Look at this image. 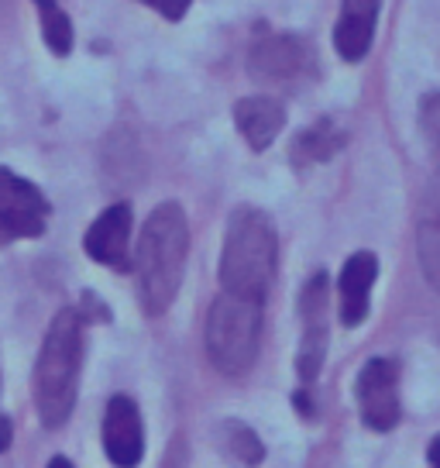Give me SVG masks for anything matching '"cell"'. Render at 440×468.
Returning a JSON list of instances; mask_svg holds the SVG:
<instances>
[{
    "label": "cell",
    "mask_w": 440,
    "mask_h": 468,
    "mask_svg": "<svg viewBox=\"0 0 440 468\" xmlns=\"http://www.w3.org/2000/svg\"><path fill=\"white\" fill-rule=\"evenodd\" d=\"M190 251V224L179 204H162L141 228L134 272H138V296L148 317H159L173 307L183 282V265Z\"/></svg>",
    "instance_id": "cell-1"
},
{
    "label": "cell",
    "mask_w": 440,
    "mask_h": 468,
    "mask_svg": "<svg viewBox=\"0 0 440 468\" xmlns=\"http://www.w3.org/2000/svg\"><path fill=\"white\" fill-rule=\"evenodd\" d=\"M276 262H279V241L276 228L262 210L241 207L227 220L224 251H220V286L231 296L262 300L276 282Z\"/></svg>",
    "instance_id": "cell-2"
},
{
    "label": "cell",
    "mask_w": 440,
    "mask_h": 468,
    "mask_svg": "<svg viewBox=\"0 0 440 468\" xmlns=\"http://www.w3.org/2000/svg\"><path fill=\"white\" fill-rule=\"evenodd\" d=\"M83 368V317L62 310L48 327L42 355L35 362V410L45 427H62L76 407Z\"/></svg>",
    "instance_id": "cell-3"
},
{
    "label": "cell",
    "mask_w": 440,
    "mask_h": 468,
    "mask_svg": "<svg viewBox=\"0 0 440 468\" xmlns=\"http://www.w3.org/2000/svg\"><path fill=\"white\" fill-rule=\"evenodd\" d=\"M206 355L224 376H245L258 358L262 341V300L224 292L206 314Z\"/></svg>",
    "instance_id": "cell-4"
},
{
    "label": "cell",
    "mask_w": 440,
    "mask_h": 468,
    "mask_svg": "<svg viewBox=\"0 0 440 468\" xmlns=\"http://www.w3.org/2000/svg\"><path fill=\"white\" fill-rule=\"evenodd\" d=\"M48 224V200L25 176L0 169V245L17 238H38Z\"/></svg>",
    "instance_id": "cell-5"
},
{
    "label": "cell",
    "mask_w": 440,
    "mask_h": 468,
    "mask_svg": "<svg viewBox=\"0 0 440 468\" xmlns=\"http://www.w3.org/2000/svg\"><path fill=\"white\" fill-rule=\"evenodd\" d=\"M358 410L368 431H393L399 424V366L393 358H372L358 376Z\"/></svg>",
    "instance_id": "cell-6"
},
{
    "label": "cell",
    "mask_w": 440,
    "mask_h": 468,
    "mask_svg": "<svg viewBox=\"0 0 440 468\" xmlns=\"http://www.w3.org/2000/svg\"><path fill=\"white\" fill-rule=\"evenodd\" d=\"M103 452L118 468H138L145 454L141 413L128 396H114L103 413Z\"/></svg>",
    "instance_id": "cell-7"
},
{
    "label": "cell",
    "mask_w": 440,
    "mask_h": 468,
    "mask_svg": "<svg viewBox=\"0 0 440 468\" xmlns=\"http://www.w3.org/2000/svg\"><path fill=\"white\" fill-rule=\"evenodd\" d=\"M87 255L107 269H128L131 265V207L114 204L89 224Z\"/></svg>",
    "instance_id": "cell-8"
},
{
    "label": "cell",
    "mask_w": 440,
    "mask_h": 468,
    "mask_svg": "<svg viewBox=\"0 0 440 468\" xmlns=\"http://www.w3.org/2000/svg\"><path fill=\"white\" fill-rule=\"evenodd\" d=\"M303 348H299V379L313 382L320 376L323 366V348H327V276H317L307 282L303 290Z\"/></svg>",
    "instance_id": "cell-9"
},
{
    "label": "cell",
    "mask_w": 440,
    "mask_h": 468,
    "mask_svg": "<svg viewBox=\"0 0 440 468\" xmlns=\"http://www.w3.org/2000/svg\"><path fill=\"white\" fill-rule=\"evenodd\" d=\"M375 17H379V0H340L334 45L344 62H358L368 56L375 38Z\"/></svg>",
    "instance_id": "cell-10"
},
{
    "label": "cell",
    "mask_w": 440,
    "mask_h": 468,
    "mask_svg": "<svg viewBox=\"0 0 440 468\" xmlns=\"http://www.w3.org/2000/svg\"><path fill=\"white\" fill-rule=\"evenodd\" d=\"M379 276V259L372 251H354L340 269V324L358 327L368 317L372 282Z\"/></svg>",
    "instance_id": "cell-11"
},
{
    "label": "cell",
    "mask_w": 440,
    "mask_h": 468,
    "mask_svg": "<svg viewBox=\"0 0 440 468\" xmlns=\"http://www.w3.org/2000/svg\"><path fill=\"white\" fill-rule=\"evenodd\" d=\"M416 255L426 282L440 292V169L430 176L420 207V228H416Z\"/></svg>",
    "instance_id": "cell-12"
},
{
    "label": "cell",
    "mask_w": 440,
    "mask_h": 468,
    "mask_svg": "<svg viewBox=\"0 0 440 468\" xmlns=\"http://www.w3.org/2000/svg\"><path fill=\"white\" fill-rule=\"evenodd\" d=\"M235 121L237 128H241V134H245V142L255 152H262V148H268L279 138L282 124H286V111L272 97H245L235 107Z\"/></svg>",
    "instance_id": "cell-13"
},
{
    "label": "cell",
    "mask_w": 440,
    "mask_h": 468,
    "mask_svg": "<svg viewBox=\"0 0 440 468\" xmlns=\"http://www.w3.org/2000/svg\"><path fill=\"white\" fill-rule=\"evenodd\" d=\"M248 69L258 80H289L303 69V45L289 35H268L251 48Z\"/></svg>",
    "instance_id": "cell-14"
},
{
    "label": "cell",
    "mask_w": 440,
    "mask_h": 468,
    "mask_svg": "<svg viewBox=\"0 0 440 468\" xmlns=\"http://www.w3.org/2000/svg\"><path fill=\"white\" fill-rule=\"evenodd\" d=\"M344 145V134L330 121H317L313 128L296 138V159L303 162H327L338 148Z\"/></svg>",
    "instance_id": "cell-15"
},
{
    "label": "cell",
    "mask_w": 440,
    "mask_h": 468,
    "mask_svg": "<svg viewBox=\"0 0 440 468\" xmlns=\"http://www.w3.org/2000/svg\"><path fill=\"white\" fill-rule=\"evenodd\" d=\"M35 7H38V15H42V35L48 48L56 52V56H69V48H73V25H69V15L62 11L56 0H35Z\"/></svg>",
    "instance_id": "cell-16"
},
{
    "label": "cell",
    "mask_w": 440,
    "mask_h": 468,
    "mask_svg": "<svg viewBox=\"0 0 440 468\" xmlns=\"http://www.w3.org/2000/svg\"><path fill=\"white\" fill-rule=\"evenodd\" d=\"M227 431H231V448L237 452V458H241V462H248V465H258V462L265 458L262 441L255 438L245 424H231Z\"/></svg>",
    "instance_id": "cell-17"
},
{
    "label": "cell",
    "mask_w": 440,
    "mask_h": 468,
    "mask_svg": "<svg viewBox=\"0 0 440 468\" xmlns=\"http://www.w3.org/2000/svg\"><path fill=\"white\" fill-rule=\"evenodd\" d=\"M420 117H424V132L440 145V93L424 97V111H420Z\"/></svg>",
    "instance_id": "cell-18"
},
{
    "label": "cell",
    "mask_w": 440,
    "mask_h": 468,
    "mask_svg": "<svg viewBox=\"0 0 440 468\" xmlns=\"http://www.w3.org/2000/svg\"><path fill=\"white\" fill-rule=\"evenodd\" d=\"M141 4H148L152 11H159L165 21H179V17L190 11L193 0H141Z\"/></svg>",
    "instance_id": "cell-19"
},
{
    "label": "cell",
    "mask_w": 440,
    "mask_h": 468,
    "mask_svg": "<svg viewBox=\"0 0 440 468\" xmlns=\"http://www.w3.org/2000/svg\"><path fill=\"white\" fill-rule=\"evenodd\" d=\"M426 468H440V434L426 448Z\"/></svg>",
    "instance_id": "cell-20"
},
{
    "label": "cell",
    "mask_w": 440,
    "mask_h": 468,
    "mask_svg": "<svg viewBox=\"0 0 440 468\" xmlns=\"http://www.w3.org/2000/svg\"><path fill=\"white\" fill-rule=\"evenodd\" d=\"M7 448H11V420L0 417V452H7Z\"/></svg>",
    "instance_id": "cell-21"
},
{
    "label": "cell",
    "mask_w": 440,
    "mask_h": 468,
    "mask_svg": "<svg viewBox=\"0 0 440 468\" xmlns=\"http://www.w3.org/2000/svg\"><path fill=\"white\" fill-rule=\"evenodd\" d=\"M48 468H73V462H69V458H52V462H48Z\"/></svg>",
    "instance_id": "cell-22"
}]
</instances>
